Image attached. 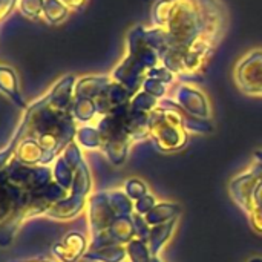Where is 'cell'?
Here are the masks:
<instances>
[{
  "instance_id": "1",
  "label": "cell",
  "mask_w": 262,
  "mask_h": 262,
  "mask_svg": "<svg viewBox=\"0 0 262 262\" xmlns=\"http://www.w3.org/2000/svg\"><path fill=\"white\" fill-rule=\"evenodd\" d=\"M229 26L227 8L221 0H157L146 32L161 64L175 78H200Z\"/></svg>"
},
{
  "instance_id": "2",
  "label": "cell",
  "mask_w": 262,
  "mask_h": 262,
  "mask_svg": "<svg viewBox=\"0 0 262 262\" xmlns=\"http://www.w3.org/2000/svg\"><path fill=\"white\" fill-rule=\"evenodd\" d=\"M92 249L126 247L137 238L135 201L124 189L95 193L91 198Z\"/></svg>"
},
{
  "instance_id": "3",
  "label": "cell",
  "mask_w": 262,
  "mask_h": 262,
  "mask_svg": "<svg viewBox=\"0 0 262 262\" xmlns=\"http://www.w3.org/2000/svg\"><path fill=\"white\" fill-rule=\"evenodd\" d=\"M94 127L98 130L103 154L114 166H121L132 144L149 138V114L129 101L100 117Z\"/></svg>"
},
{
  "instance_id": "4",
  "label": "cell",
  "mask_w": 262,
  "mask_h": 262,
  "mask_svg": "<svg viewBox=\"0 0 262 262\" xmlns=\"http://www.w3.org/2000/svg\"><path fill=\"white\" fill-rule=\"evenodd\" d=\"M160 66H163L161 58L147 37L146 25H140L127 34L126 55L115 66L111 75L132 95H135L141 91L149 75Z\"/></svg>"
},
{
  "instance_id": "5",
  "label": "cell",
  "mask_w": 262,
  "mask_h": 262,
  "mask_svg": "<svg viewBox=\"0 0 262 262\" xmlns=\"http://www.w3.org/2000/svg\"><path fill=\"white\" fill-rule=\"evenodd\" d=\"M184 114L169 98L160 100L158 106L149 114V138L161 152L181 150L187 143Z\"/></svg>"
},
{
  "instance_id": "6",
  "label": "cell",
  "mask_w": 262,
  "mask_h": 262,
  "mask_svg": "<svg viewBox=\"0 0 262 262\" xmlns=\"http://www.w3.org/2000/svg\"><path fill=\"white\" fill-rule=\"evenodd\" d=\"M233 201L249 216L255 232L262 235V166L255 163L230 181L229 186Z\"/></svg>"
},
{
  "instance_id": "7",
  "label": "cell",
  "mask_w": 262,
  "mask_h": 262,
  "mask_svg": "<svg viewBox=\"0 0 262 262\" xmlns=\"http://www.w3.org/2000/svg\"><path fill=\"white\" fill-rule=\"evenodd\" d=\"M236 88L249 97L262 98V48H253L244 54L233 68Z\"/></svg>"
},
{
  "instance_id": "8",
  "label": "cell",
  "mask_w": 262,
  "mask_h": 262,
  "mask_svg": "<svg viewBox=\"0 0 262 262\" xmlns=\"http://www.w3.org/2000/svg\"><path fill=\"white\" fill-rule=\"evenodd\" d=\"M186 117H195L201 120H209L212 115L210 103L203 91L190 83H180L172 89V95L169 97Z\"/></svg>"
},
{
  "instance_id": "9",
  "label": "cell",
  "mask_w": 262,
  "mask_h": 262,
  "mask_svg": "<svg viewBox=\"0 0 262 262\" xmlns=\"http://www.w3.org/2000/svg\"><path fill=\"white\" fill-rule=\"evenodd\" d=\"M175 226H177V220L166 223V224H161V226L150 227L149 238H147L146 244H147L152 256H158L160 252L163 250V247L170 241V238L175 232Z\"/></svg>"
},
{
  "instance_id": "10",
  "label": "cell",
  "mask_w": 262,
  "mask_h": 262,
  "mask_svg": "<svg viewBox=\"0 0 262 262\" xmlns=\"http://www.w3.org/2000/svg\"><path fill=\"white\" fill-rule=\"evenodd\" d=\"M181 213V209L178 204L173 203H158L146 216V223L149 227H155V226H161L166 223H170L173 220H178Z\"/></svg>"
},
{
  "instance_id": "11",
  "label": "cell",
  "mask_w": 262,
  "mask_h": 262,
  "mask_svg": "<svg viewBox=\"0 0 262 262\" xmlns=\"http://www.w3.org/2000/svg\"><path fill=\"white\" fill-rule=\"evenodd\" d=\"M0 91L8 95L17 106L25 107V101L18 92V78L12 68L0 64Z\"/></svg>"
},
{
  "instance_id": "12",
  "label": "cell",
  "mask_w": 262,
  "mask_h": 262,
  "mask_svg": "<svg viewBox=\"0 0 262 262\" xmlns=\"http://www.w3.org/2000/svg\"><path fill=\"white\" fill-rule=\"evenodd\" d=\"M84 258L98 262H123L127 258V250L126 247H121V246L92 249L89 253L84 255Z\"/></svg>"
},
{
  "instance_id": "13",
  "label": "cell",
  "mask_w": 262,
  "mask_h": 262,
  "mask_svg": "<svg viewBox=\"0 0 262 262\" xmlns=\"http://www.w3.org/2000/svg\"><path fill=\"white\" fill-rule=\"evenodd\" d=\"M69 8L61 0H45L43 17L49 25H58L69 15Z\"/></svg>"
},
{
  "instance_id": "14",
  "label": "cell",
  "mask_w": 262,
  "mask_h": 262,
  "mask_svg": "<svg viewBox=\"0 0 262 262\" xmlns=\"http://www.w3.org/2000/svg\"><path fill=\"white\" fill-rule=\"evenodd\" d=\"M43 6H45V0H18L20 12L31 20H37L43 17Z\"/></svg>"
},
{
  "instance_id": "15",
  "label": "cell",
  "mask_w": 262,
  "mask_h": 262,
  "mask_svg": "<svg viewBox=\"0 0 262 262\" xmlns=\"http://www.w3.org/2000/svg\"><path fill=\"white\" fill-rule=\"evenodd\" d=\"M124 192L127 193V196H129L132 201H138L140 198H143V196H146L147 193H150L149 189H147V186H146V183L141 181V180H138V178L129 180V181L124 184Z\"/></svg>"
},
{
  "instance_id": "16",
  "label": "cell",
  "mask_w": 262,
  "mask_h": 262,
  "mask_svg": "<svg viewBox=\"0 0 262 262\" xmlns=\"http://www.w3.org/2000/svg\"><path fill=\"white\" fill-rule=\"evenodd\" d=\"M157 204H158L157 198L152 193H147L146 196H143L138 201H135V213L144 218Z\"/></svg>"
},
{
  "instance_id": "17",
  "label": "cell",
  "mask_w": 262,
  "mask_h": 262,
  "mask_svg": "<svg viewBox=\"0 0 262 262\" xmlns=\"http://www.w3.org/2000/svg\"><path fill=\"white\" fill-rule=\"evenodd\" d=\"M18 0H0V26H2V21L11 14Z\"/></svg>"
},
{
  "instance_id": "18",
  "label": "cell",
  "mask_w": 262,
  "mask_h": 262,
  "mask_svg": "<svg viewBox=\"0 0 262 262\" xmlns=\"http://www.w3.org/2000/svg\"><path fill=\"white\" fill-rule=\"evenodd\" d=\"M71 11H78V9H81L84 5H86V2L88 0H61Z\"/></svg>"
},
{
  "instance_id": "19",
  "label": "cell",
  "mask_w": 262,
  "mask_h": 262,
  "mask_svg": "<svg viewBox=\"0 0 262 262\" xmlns=\"http://www.w3.org/2000/svg\"><path fill=\"white\" fill-rule=\"evenodd\" d=\"M250 262H262V259L261 258H253V259H252Z\"/></svg>"
}]
</instances>
